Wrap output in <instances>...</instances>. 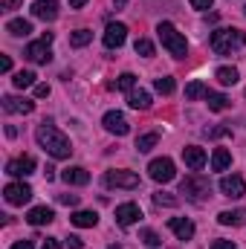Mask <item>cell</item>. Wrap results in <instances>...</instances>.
<instances>
[{"label": "cell", "instance_id": "1", "mask_svg": "<svg viewBox=\"0 0 246 249\" xmlns=\"http://www.w3.org/2000/svg\"><path fill=\"white\" fill-rule=\"evenodd\" d=\"M35 139H38V145H41L50 157H55V160H70V154H72V142L50 122H44V124L35 127Z\"/></svg>", "mask_w": 246, "mask_h": 249}, {"label": "cell", "instance_id": "2", "mask_svg": "<svg viewBox=\"0 0 246 249\" xmlns=\"http://www.w3.org/2000/svg\"><path fill=\"white\" fill-rule=\"evenodd\" d=\"M209 44H211V50H214L217 55H232L235 50L246 47V35L241 29H214Z\"/></svg>", "mask_w": 246, "mask_h": 249}, {"label": "cell", "instance_id": "3", "mask_svg": "<svg viewBox=\"0 0 246 249\" xmlns=\"http://www.w3.org/2000/svg\"><path fill=\"white\" fill-rule=\"evenodd\" d=\"M157 35H159L162 47H165L174 58H185V55H188V41H185L183 32H177V26H174V23L162 20V23L157 26Z\"/></svg>", "mask_w": 246, "mask_h": 249}, {"label": "cell", "instance_id": "4", "mask_svg": "<svg viewBox=\"0 0 246 249\" xmlns=\"http://www.w3.org/2000/svg\"><path fill=\"white\" fill-rule=\"evenodd\" d=\"M180 194H185L188 200H206L209 194H211V186H209V180L206 177H200V174H188L183 183H180Z\"/></svg>", "mask_w": 246, "mask_h": 249}, {"label": "cell", "instance_id": "5", "mask_svg": "<svg viewBox=\"0 0 246 249\" xmlns=\"http://www.w3.org/2000/svg\"><path fill=\"white\" fill-rule=\"evenodd\" d=\"M148 174H151L154 183H171V180L177 177V171H174V160H168V157L154 160V162L148 165Z\"/></svg>", "mask_w": 246, "mask_h": 249}, {"label": "cell", "instance_id": "6", "mask_svg": "<svg viewBox=\"0 0 246 249\" xmlns=\"http://www.w3.org/2000/svg\"><path fill=\"white\" fill-rule=\"evenodd\" d=\"M107 188H139V174L136 171H107L105 174Z\"/></svg>", "mask_w": 246, "mask_h": 249}, {"label": "cell", "instance_id": "7", "mask_svg": "<svg viewBox=\"0 0 246 249\" xmlns=\"http://www.w3.org/2000/svg\"><path fill=\"white\" fill-rule=\"evenodd\" d=\"M3 197L12 206H23V203L32 200V188L26 186V183H9V186L3 188Z\"/></svg>", "mask_w": 246, "mask_h": 249}, {"label": "cell", "instance_id": "8", "mask_svg": "<svg viewBox=\"0 0 246 249\" xmlns=\"http://www.w3.org/2000/svg\"><path fill=\"white\" fill-rule=\"evenodd\" d=\"M102 124H105V130H110V133H116V136H127V130H130L124 113H119V110H107L105 119H102Z\"/></svg>", "mask_w": 246, "mask_h": 249}, {"label": "cell", "instance_id": "9", "mask_svg": "<svg viewBox=\"0 0 246 249\" xmlns=\"http://www.w3.org/2000/svg\"><path fill=\"white\" fill-rule=\"evenodd\" d=\"M220 191H223V197H232V200L244 197V194H246L244 177H238V174H226V177L220 180Z\"/></svg>", "mask_w": 246, "mask_h": 249}, {"label": "cell", "instance_id": "10", "mask_svg": "<svg viewBox=\"0 0 246 249\" xmlns=\"http://www.w3.org/2000/svg\"><path fill=\"white\" fill-rule=\"evenodd\" d=\"M124 38H127V26L124 23H107V29H105V47L107 50H119L124 44Z\"/></svg>", "mask_w": 246, "mask_h": 249}, {"label": "cell", "instance_id": "11", "mask_svg": "<svg viewBox=\"0 0 246 249\" xmlns=\"http://www.w3.org/2000/svg\"><path fill=\"white\" fill-rule=\"evenodd\" d=\"M32 171H35V160L32 157H18V160L6 162V174H12V177H29Z\"/></svg>", "mask_w": 246, "mask_h": 249}, {"label": "cell", "instance_id": "12", "mask_svg": "<svg viewBox=\"0 0 246 249\" xmlns=\"http://www.w3.org/2000/svg\"><path fill=\"white\" fill-rule=\"evenodd\" d=\"M139 217H142V209H139L136 203H122V206H116V223H119V226H133Z\"/></svg>", "mask_w": 246, "mask_h": 249}, {"label": "cell", "instance_id": "13", "mask_svg": "<svg viewBox=\"0 0 246 249\" xmlns=\"http://www.w3.org/2000/svg\"><path fill=\"white\" fill-rule=\"evenodd\" d=\"M26 58L35 64H50L53 61V53H50V44L47 41H32L26 47Z\"/></svg>", "mask_w": 246, "mask_h": 249}, {"label": "cell", "instance_id": "14", "mask_svg": "<svg viewBox=\"0 0 246 249\" xmlns=\"http://www.w3.org/2000/svg\"><path fill=\"white\" fill-rule=\"evenodd\" d=\"M32 18H38V20H55L58 18V3L55 0H35L32 3Z\"/></svg>", "mask_w": 246, "mask_h": 249}, {"label": "cell", "instance_id": "15", "mask_svg": "<svg viewBox=\"0 0 246 249\" xmlns=\"http://www.w3.org/2000/svg\"><path fill=\"white\" fill-rule=\"evenodd\" d=\"M61 180L67 186H87V183H90V171L81 168V165H70V168L61 171Z\"/></svg>", "mask_w": 246, "mask_h": 249}, {"label": "cell", "instance_id": "16", "mask_svg": "<svg viewBox=\"0 0 246 249\" xmlns=\"http://www.w3.org/2000/svg\"><path fill=\"white\" fill-rule=\"evenodd\" d=\"M3 110L6 113H32L35 110V102H29V99H18V96H3Z\"/></svg>", "mask_w": 246, "mask_h": 249}, {"label": "cell", "instance_id": "17", "mask_svg": "<svg viewBox=\"0 0 246 249\" xmlns=\"http://www.w3.org/2000/svg\"><path fill=\"white\" fill-rule=\"evenodd\" d=\"M183 160L191 171H200L206 165V151L200 145H188V148H183Z\"/></svg>", "mask_w": 246, "mask_h": 249}, {"label": "cell", "instance_id": "18", "mask_svg": "<svg viewBox=\"0 0 246 249\" xmlns=\"http://www.w3.org/2000/svg\"><path fill=\"white\" fill-rule=\"evenodd\" d=\"M168 229H171L180 241H191V238H194V223H191L188 217H171V220H168Z\"/></svg>", "mask_w": 246, "mask_h": 249}, {"label": "cell", "instance_id": "19", "mask_svg": "<svg viewBox=\"0 0 246 249\" xmlns=\"http://www.w3.org/2000/svg\"><path fill=\"white\" fill-rule=\"evenodd\" d=\"M26 220H29L32 226H47V223H53V220H55V212H53V209H47V206H35V209H29Z\"/></svg>", "mask_w": 246, "mask_h": 249}, {"label": "cell", "instance_id": "20", "mask_svg": "<svg viewBox=\"0 0 246 249\" xmlns=\"http://www.w3.org/2000/svg\"><path fill=\"white\" fill-rule=\"evenodd\" d=\"M127 105H130L133 110H148V107H151V93L142 90V87H139V90L133 87V90L127 93Z\"/></svg>", "mask_w": 246, "mask_h": 249}, {"label": "cell", "instance_id": "21", "mask_svg": "<svg viewBox=\"0 0 246 249\" xmlns=\"http://www.w3.org/2000/svg\"><path fill=\"white\" fill-rule=\"evenodd\" d=\"M217 220L223 226H244L246 223V209H235V212H220Z\"/></svg>", "mask_w": 246, "mask_h": 249}, {"label": "cell", "instance_id": "22", "mask_svg": "<svg viewBox=\"0 0 246 249\" xmlns=\"http://www.w3.org/2000/svg\"><path fill=\"white\" fill-rule=\"evenodd\" d=\"M6 29H9V35H15V38H26V35L32 32V23L23 20V18H12V20L6 23Z\"/></svg>", "mask_w": 246, "mask_h": 249}, {"label": "cell", "instance_id": "23", "mask_svg": "<svg viewBox=\"0 0 246 249\" xmlns=\"http://www.w3.org/2000/svg\"><path fill=\"white\" fill-rule=\"evenodd\" d=\"M70 220H72V226H78V229H93V226L99 223V214H96V212H75Z\"/></svg>", "mask_w": 246, "mask_h": 249}, {"label": "cell", "instance_id": "24", "mask_svg": "<svg viewBox=\"0 0 246 249\" xmlns=\"http://www.w3.org/2000/svg\"><path fill=\"white\" fill-rule=\"evenodd\" d=\"M232 165V154L226 151V148H217L214 154H211V171H226Z\"/></svg>", "mask_w": 246, "mask_h": 249}, {"label": "cell", "instance_id": "25", "mask_svg": "<svg viewBox=\"0 0 246 249\" xmlns=\"http://www.w3.org/2000/svg\"><path fill=\"white\" fill-rule=\"evenodd\" d=\"M214 78H217L220 84H226V87H232V84H238V78H241V72H238L235 67H217V72H214Z\"/></svg>", "mask_w": 246, "mask_h": 249}, {"label": "cell", "instance_id": "26", "mask_svg": "<svg viewBox=\"0 0 246 249\" xmlns=\"http://www.w3.org/2000/svg\"><path fill=\"white\" fill-rule=\"evenodd\" d=\"M12 84H15L18 90H26V87H32V84H35V72H32V70H20V72H15Z\"/></svg>", "mask_w": 246, "mask_h": 249}, {"label": "cell", "instance_id": "27", "mask_svg": "<svg viewBox=\"0 0 246 249\" xmlns=\"http://www.w3.org/2000/svg\"><path fill=\"white\" fill-rule=\"evenodd\" d=\"M206 105H209V110L220 113V110H226V107H229V99H226L223 93H209V96H206Z\"/></svg>", "mask_w": 246, "mask_h": 249}, {"label": "cell", "instance_id": "28", "mask_svg": "<svg viewBox=\"0 0 246 249\" xmlns=\"http://www.w3.org/2000/svg\"><path fill=\"white\" fill-rule=\"evenodd\" d=\"M157 142H159V133H142L136 139V151L139 154H148L151 148H157Z\"/></svg>", "mask_w": 246, "mask_h": 249}, {"label": "cell", "instance_id": "29", "mask_svg": "<svg viewBox=\"0 0 246 249\" xmlns=\"http://www.w3.org/2000/svg\"><path fill=\"white\" fill-rule=\"evenodd\" d=\"M133 87H136V75H133V72H122V75L110 84V90H124V93H130Z\"/></svg>", "mask_w": 246, "mask_h": 249}, {"label": "cell", "instance_id": "30", "mask_svg": "<svg viewBox=\"0 0 246 249\" xmlns=\"http://www.w3.org/2000/svg\"><path fill=\"white\" fill-rule=\"evenodd\" d=\"M209 93H211V90H209L203 81H191V84L185 87V99H206Z\"/></svg>", "mask_w": 246, "mask_h": 249}, {"label": "cell", "instance_id": "31", "mask_svg": "<svg viewBox=\"0 0 246 249\" xmlns=\"http://www.w3.org/2000/svg\"><path fill=\"white\" fill-rule=\"evenodd\" d=\"M90 41H93V32H90V29H75V32L70 35V44H72V47H87Z\"/></svg>", "mask_w": 246, "mask_h": 249}, {"label": "cell", "instance_id": "32", "mask_svg": "<svg viewBox=\"0 0 246 249\" xmlns=\"http://www.w3.org/2000/svg\"><path fill=\"white\" fill-rule=\"evenodd\" d=\"M154 90H157V93H162V96L174 93V78H171V75H159V78L154 81Z\"/></svg>", "mask_w": 246, "mask_h": 249}, {"label": "cell", "instance_id": "33", "mask_svg": "<svg viewBox=\"0 0 246 249\" xmlns=\"http://www.w3.org/2000/svg\"><path fill=\"white\" fill-rule=\"evenodd\" d=\"M133 50H136V55H142V58H154V44H151L148 38H139V41L133 44Z\"/></svg>", "mask_w": 246, "mask_h": 249}, {"label": "cell", "instance_id": "34", "mask_svg": "<svg viewBox=\"0 0 246 249\" xmlns=\"http://www.w3.org/2000/svg\"><path fill=\"white\" fill-rule=\"evenodd\" d=\"M154 203H157V206H177L180 197H171L168 191H157V194H154Z\"/></svg>", "mask_w": 246, "mask_h": 249}, {"label": "cell", "instance_id": "35", "mask_svg": "<svg viewBox=\"0 0 246 249\" xmlns=\"http://www.w3.org/2000/svg\"><path fill=\"white\" fill-rule=\"evenodd\" d=\"M139 238H142V241H145V247H159V244H162V241H159V235H157V232H154V229H142V232H139Z\"/></svg>", "mask_w": 246, "mask_h": 249}, {"label": "cell", "instance_id": "36", "mask_svg": "<svg viewBox=\"0 0 246 249\" xmlns=\"http://www.w3.org/2000/svg\"><path fill=\"white\" fill-rule=\"evenodd\" d=\"M58 203H64V206H75V203H78V194H61Z\"/></svg>", "mask_w": 246, "mask_h": 249}, {"label": "cell", "instance_id": "37", "mask_svg": "<svg viewBox=\"0 0 246 249\" xmlns=\"http://www.w3.org/2000/svg\"><path fill=\"white\" fill-rule=\"evenodd\" d=\"M35 96L38 99H47L50 96V84H35Z\"/></svg>", "mask_w": 246, "mask_h": 249}, {"label": "cell", "instance_id": "38", "mask_svg": "<svg viewBox=\"0 0 246 249\" xmlns=\"http://www.w3.org/2000/svg\"><path fill=\"white\" fill-rule=\"evenodd\" d=\"M67 244H70V249H81V247H84V241H81L78 235H70V238H67Z\"/></svg>", "mask_w": 246, "mask_h": 249}, {"label": "cell", "instance_id": "39", "mask_svg": "<svg viewBox=\"0 0 246 249\" xmlns=\"http://www.w3.org/2000/svg\"><path fill=\"white\" fill-rule=\"evenodd\" d=\"M188 3H191L194 9H200V12H203V9H209V6H211L214 0H188Z\"/></svg>", "mask_w": 246, "mask_h": 249}, {"label": "cell", "instance_id": "40", "mask_svg": "<svg viewBox=\"0 0 246 249\" xmlns=\"http://www.w3.org/2000/svg\"><path fill=\"white\" fill-rule=\"evenodd\" d=\"M41 249H61V241H55V238H47Z\"/></svg>", "mask_w": 246, "mask_h": 249}, {"label": "cell", "instance_id": "41", "mask_svg": "<svg viewBox=\"0 0 246 249\" xmlns=\"http://www.w3.org/2000/svg\"><path fill=\"white\" fill-rule=\"evenodd\" d=\"M211 249H235V244H232V241H214Z\"/></svg>", "mask_w": 246, "mask_h": 249}, {"label": "cell", "instance_id": "42", "mask_svg": "<svg viewBox=\"0 0 246 249\" xmlns=\"http://www.w3.org/2000/svg\"><path fill=\"white\" fill-rule=\"evenodd\" d=\"M209 136H226V133H232L229 127H214V130H206Z\"/></svg>", "mask_w": 246, "mask_h": 249}, {"label": "cell", "instance_id": "43", "mask_svg": "<svg viewBox=\"0 0 246 249\" xmlns=\"http://www.w3.org/2000/svg\"><path fill=\"white\" fill-rule=\"evenodd\" d=\"M0 70H3V72H9V70H12V58H9V55H3V58H0Z\"/></svg>", "mask_w": 246, "mask_h": 249}, {"label": "cell", "instance_id": "44", "mask_svg": "<svg viewBox=\"0 0 246 249\" xmlns=\"http://www.w3.org/2000/svg\"><path fill=\"white\" fill-rule=\"evenodd\" d=\"M12 249H35V247H32V241H18Z\"/></svg>", "mask_w": 246, "mask_h": 249}, {"label": "cell", "instance_id": "45", "mask_svg": "<svg viewBox=\"0 0 246 249\" xmlns=\"http://www.w3.org/2000/svg\"><path fill=\"white\" fill-rule=\"evenodd\" d=\"M84 3H87V0H70V9H81Z\"/></svg>", "mask_w": 246, "mask_h": 249}, {"label": "cell", "instance_id": "46", "mask_svg": "<svg viewBox=\"0 0 246 249\" xmlns=\"http://www.w3.org/2000/svg\"><path fill=\"white\" fill-rule=\"evenodd\" d=\"M124 3H127V0H113V6H116V9H122Z\"/></svg>", "mask_w": 246, "mask_h": 249}, {"label": "cell", "instance_id": "47", "mask_svg": "<svg viewBox=\"0 0 246 249\" xmlns=\"http://www.w3.org/2000/svg\"><path fill=\"white\" fill-rule=\"evenodd\" d=\"M110 249H122V247H110Z\"/></svg>", "mask_w": 246, "mask_h": 249}, {"label": "cell", "instance_id": "48", "mask_svg": "<svg viewBox=\"0 0 246 249\" xmlns=\"http://www.w3.org/2000/svg\"><path fill=\"white\" fill-rule=\"evenodd\" d=\"M244 15H246V6H244Z\"/></svg>", "mask_w": 246, "mask_h": 249}]
</instances>
